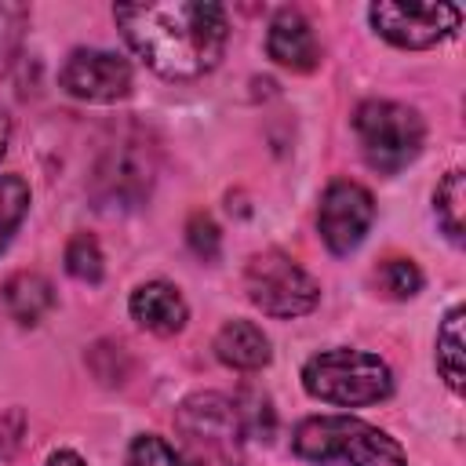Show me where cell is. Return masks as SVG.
I'll list each match as a JSON object with an SVG mask.
<instances>
[{
  "mask_svg": "<svg viewBox=\"0 0 466 466\" xmlns=\"http://www.w3.org/2000/svg\"><path fill=\"white\" fill-rule=\"evenodd\" d=\"M244 291L262 313L280 317V320L302 317L320 302L317 280L284 251L251 255V262L244 269Z\"/></svg>",
  "mask_w": 466,
  "mask_h": 466,
  "instance_id": "52a82bcc",
  "label": "cell"
},
{
  "mask_svg": "<svg viewBox=\"0 0 466 466\" xmlns=\"http://www.w3.org/2000/svg\"><path fill=\"white\" fill-rule=\"evenodd\" d=\"M175 426L182 433V459L189 466H240L244 462V422L229 397L193 393L182 400Z\"/></svg>",
  "mask_w": 466,
  "mask_h": 466,
  "instance_id": "277c9868",
  "label": "cell"
},
{
  "mask_svg": "<svg viewBox=\"0 0 466 466\" xmlns=\"http://www.w3.org/2000/svg\"><path fill=\"white\" fill-rule=\"evenodd\" d=\"M0 302L18 324H40V317L51 313L55 306V288L40 273H15L0 288Z\"/></svg>",
  "mask_w": 466,
  "mask_h": 466,
  "instance_id": "5bb4252c",
  "label": "cell"
},
{
  "mask_svg": "<svg viewBox=\"0 0 466 466\" xmlns=\"http://www.w3.org/2000/svg\"><path fill=\"white\" fill-rule=\"evenodd\" d=\"M375 284L382 295L390 299H411L419 295L422 288V269L411 262V258H386L379 269H375Z\"/></svg>",
  "mask_w": 466,
  "mask_h": 466,
  "instance_id": "d6986e66",
  "label": "cell"
},
{
  "mask_svg": "<svg viewBox=\"0 0 466 466\" xmlns=\"http://www.w3.org/2000/svg\"><path fill=\"white\" fill-rule=\"evenodd\" d=\"M353 131L368 167H375L379 175H397L400 167H408L422 153V138H426L422 116L411 106L390 98H371L357 106Z\"/></svg>",
  "mask_w": 466,
  "mask_h": 466,
  "instance_id": "5b68a950",
  "label": "cell"
},
{
  "mask_svg": "<svg viewBox=\"0 0 466 466\" xmlns=\"http://www.w3.org/2000/svg\"><path fill=\"white\" fill-rule=\"evenodd\" d=\"M302 386L313 400L339 404V408H364L379 404L393 393V371L382 357L353 346H335L313 353L302 368Z\"/></svg>",
  "mask_w": 466,
  "mask_h": 466,
  "instance_id": "3957f363",
  "label": "cell"
},
{
  "mask_svg": "<svg viewBox=\"0 0 466 466\" xmlns=\"http://www.w3.org/2000/svg\"><path fill=\"white\" fill-rule=\"evenodd\" d=\"M186 240L197 258H204V262L215 258L218 255V226L211 222V215H193L186 226Z\"/></svg>",
  "mask_w": 466,
  "mask_h": 466,
  "instance_id": "603a6c76",
  "label": "cell"
},
{
  "mask_svg": "<svg viewBox=\"0 0 466 466\" xmlns=\"http://www.w3.org/2000/svg\"><path fill=\"white\" fill-rule=\"evenodd\" d=\"M7 142H11V116L0 109V157L7 153Z\"/></svg>",
  "mask_w": 466,
  "mask_h": 466,
  "instance_id": "d4e9b609",
  "label": "cell"
},
{
  "mask_svg": "<svg viewBox=\"0 0 466 466\" xmlns=\"http://www.w3.org/2000/svg\"><path fill=\"white\" fill-rule=\"evenodd\" d=\"M266 51L277 66H284L291 73H309L320 62L317 33H313L309 18L295 7H284V11L273 15L269 33H266Z\"/></svg>",
  "mask_w": 466,
  "mask_h": 466,
  "instance_id": "8fae6325",
  "label": "cell"
},
{
  "mask_svg": "<svg viewBox=\"0 0 466 466\" xmlns=\"http://www.w3.org/2000/svg\"><path fill=\"white\" fill-rule=\"evenodd\" d=\"M437 371L455 393L462 390V306H451L437 328Z\"/></svg>",
  "mask_w": 466,
  "mask_h": 466,
  "instance_id": "9a60e30c",
  "label": "cell"
},
{
  "mask_svg": "<svg viewBox=\"0 0 466 466\" xmlns=\"http://www.w3.org/2000/svg\"><path fill=\"white\" fill-rule=\"evenodd\" d=\"M127 309L135 317L138 328L153 331V335H175L186 328L189 320V306L182 299V291L167 280H146L131 291L127 299Z\"/></svg>",
  "mask_w": 466,
  "mask_h": 466,
  "instance_id": "7c38bea8",
  "label": "cell"
},
{
  "mask_svg": "<svg viewBox=\"0 0 466 466\" xmlns=\"http://www.w3.org/2000/svg\"><path fill=\"white\" fill-rule=\"evenodd\" d=\"M215 357L237 371H258L269 364V335L255 320H226L215 335Z\"/></svg>",
  "mask_w": 466,
  "mask_h": 466,
  "instance_id": "4fadbf2b",
  "label": "cell"
},
{
  "mask_svg": "<svg viewBox=\"0 0 466 466\" xmlns=\"http://www.w3.org/2000/svg\"><path fill=\"white\" fill-rule=\"evenodd\" d=\"M368 18L375 33L393 47L422 51L451 36L462 22V11L451 4H371Z\"/></svg>",
  "mask_w": 466,
  "mask_h": 466,
  "instance_id": "ba28073f",
  "label": "cell"
},
{
  "mask_svg": "<svg viewBox=\"0 0 466 466\" xmlns=\"http://www.w3.org/2000/svg\"><path fill=\"white\" fill-rule=\"evenodd\" d=\"M291 448L306 462L346 466H408L404 448L379 426L353 415H313L291 433Z\"/></svg>",
  "mask_w": 466,
  "mask_h": 466,
  "instance_id": "7a4b0ae2",
  "label": "cell"
},
{
  "mask_svg": "<svg viewBox=\"0 0 466 466\" xmlns=\"http://www.w3.org/2000/svg\"><path fill=\"white\" fill-rule=\"evenodd\" d=\"M127 466H189L175 444L157 433H138L127 448Z\"/></svg>",
  "mask_w": 466,
  "mask_h": 466,
  "instance_id": "44dd1931",
  "label": "cell"
},
{
  "mask_svg": "<svg viewBox=\"0 0 466 466\" xmlns=\"http://www.w3.org/2000/svg\"><path fill=\"white\" fill-rule=\"evenodd\" d=\"M25 211H29V182L22 175H0V251L11 244Z\"/></svg>",
  "mask_w": 466,
  "mask_h": 466,
  "instance_id": "e0dca14e",
  "label": "cell"
},
{
  "mask_svg": "<svg viewBox=\"0 0 466 466\" xmlns=\"http://www.w3.org/2000/svg\"><path fill=\"white\" fill-rule=\"evenodd\" d=\"M157 178V149L142 131L116 135L91 175V193L102 208H138Z\"/></svg>",
  "mask_w": 466,
  "mask_h": 466,
  "instance_id": "8992f818",
  "label": "cell"
},
{
  "mask_svg": "<svg viewBox=\"0 0 466 466\" xmlns=\"http://www.w3.org/2000/svg\"><path fill=\"white\" fill-rule=\"evenodd\" d=\"M58 84L80 102H120L131 91V66L102 47H76L62 62Z\"/></svg>",
  "mask_w": 466,
  "mask_h": 466,
  "instance_id": "30bf717a",
  "label": "cell"
},
{
  "mask_svg": "<svg viewBox=\"0 0 466 466\" xmlns=\"http://www.w3.org/2000/svg\"><path fill=\"white\" fill-rule=\"evenodd\" d=\"M375 218V200L360 182L335 178L317 208V229L331 255H350L360 248Z\"/></svg>",
  "mask_w": 466,
  "mask_h": 466,
  "instance_id": "9c48e42d",
  "label": "cell"
},
{
  "mask_svg": "<svg viewBox=\"0 0 466 466\" xmlns=\"http://www.w3.org/2000/svg\"><path fill=\"white\" fill-rule=\"evenodd\" d=\"M433 211L437 222L444 226V233L451 240H462V215H466V175L455 167L441 178L437 193H433Z\"/></svg>",
  "mask_w": 466,
  "mask_h": 466,
  "instance_id": "2e32d148",
  "label": "cell"
},
{
  "mask_svg": "<svg viewBox=\"0 0 466 466\" xmlns=\"http://www.w3.org/2000/svg\"><path fill=\"white\" fill-rule=\"evenodd\" d=\"M66 269L69 277L84 280V284H98L102 280V248L91 233H76L66 244Z\"/></svg>",
  "mask_w": 466,
  "mask_h": 466,
  "instance_id": "ffe728a7",
  "label": "cell"
},
{
  "mask_svg": "<svg viewBox=\"0 0 466 466\" xmlns=\"http://www.w3.org/2000/svg\"><path fill=\"white\" fill-rule=\"evenodd\" d=\"M237 411H240V422H244V433L248 437H269L273 433V408H269V397L248 390V393H237L233 397Z\"/></svg>",
  "mask_w": 466,
  "mask_h": 466,
  "instance_id": "7402d4cb",
  "label": "cell"
},
{
  "mask_svg": "<svg viewBox=\"0 0 466 466\" xmlns=\"http://www.w3.org/2000/svg\"><path fill=\"white\" fill-rule=\"evenodd\" d=\"M29 25V7L18 0H0V73H7L22 51Z\"/></svg>",
  "mask_w": 466,
  "mask_h": 466,
  "instance_id": "ac0fdd59",
  "label": "cell"
},
{
  "mask_svg": "<svg viewBox=\"0 0 466 466\" xmlns=\"http://www.w3.org/2000/svg\"><path fill=\"white\" fill-rule=\"evenodd\" d=\"M113 18L127 47L164 80H197L211 73L229 40L226 11L204 0L116 4Z\"/></svg>",
  "mask_w": 466,
  "mask_h": 466,
  "instance_id": "6da1fadb",
  "label": "cell"
},
{
  "mask_svg": "<svg viewBox=\"0 0 466 466\" xmlns=\"http://www.w3.org/2000/svg\"><path fill=\"white\" fill-rule=\"evenodd\" d=\"M44 466H84V459L76 455V451H69V448H58V451H51L47 455V462Z\"/></svg>",
  "mask_w": 466,
  "mask_h": 466,
  "instance_id": "cb8c5ba5",
  "label": "cell"
}]
</instances>
